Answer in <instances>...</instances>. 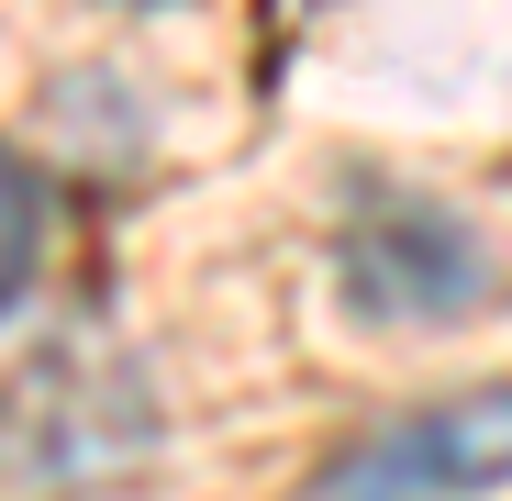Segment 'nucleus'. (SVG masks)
Segmentation results:
<instances>
[{
	"label": "nucleus",
	"instance_id": "5",
	"mask_svg": "<svg viewBox=\"0 0 512 501\" xmlns=\"http://www.w3.org/2000/svg\"><path fill=\"white\" fill-rule=\"evenodd\" d=\"M123 12H167V0H123Z\"/></svg>",
	"mask_w": 512,
	"mask_h": 501
},
{
	"label": "nucleus",
	"instance_id": "1",
	"mask_svg": "<svg viewBox=\"0 0 512 501\" xmlns=\"http://www.w3.org/2000/svg\"><path fill=\"white\" fill-rule=\"evenodd\" d=\"M156 435V379L123 346H45L0 390V479H101Z\"/></svg>",
	"mask_w": 512,
	"mask_h": 501
},
{
	"label": "nucleus",
	"instance_id": "2",
	"mask_svg": "<svg viewBox=\"0 0 512 501\" xmlns=\"http://www.w3.org/2000/svg\"><path fill=\"white\" fill-rule=\"evenodd\" d=\"M334 290L357 323H457L501 290V257L435 190H357L346 234H334Z\"/></svg>",
	"mask_w": 512,
	"mask_h": 501
},
{
	"label": "nucleus",
	"instance_id": "4",
	"mask_svg": "<svg viewBox=\"0 0 512 501\" xmlns=\"http://www.w3.org/2000/svg\"><path fill=\"white\" fill-rule=\"evenodd\" d=\"M45 223H56L45 167H34L23 145H0V312L34 290V268H45Z\"/></svg>",
	"mask_w": 512,
	"mask_h": 501
},
{
	"label": "nucleus",
	"instance_id": "3",
	"mask_svg": "<svg viewBox=\"0 0 512 501\" xmlns=\"http://www.w3.org/2000/svg\"><path fill=\"white\" fill-rule=\"evenodd\" d=\"M301 501H446V479H435V457H423V435L412 424H390V435H368V446H346Z\"/></svg>",
	"mask_w": 512,
	"mask_h": 501
}]
</instances>
